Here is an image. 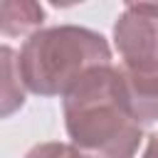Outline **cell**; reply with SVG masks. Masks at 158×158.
I'll list each match as a JSON object with an SVG mask.
<instances>
[{
  "label": "cell",
  "instance_id": "cell-8",
  "mask_svg": "<svg viewBox=\"0 0 158 158\" xmlns=\"http://www.w3.org/2000/svg\"><path fill=\"white\" fill-rule=\"evenodd\" d=\"M143 158H158V133L148 138V146L143 151Z\"/></svg>",
  "mask_w": 158,
  "mask_h": 158
},
{
  "label": "cell",
  "instance_id": "cell-1",
  "mask_svg": "<svg viewBox=\"0 0 158 158\" xmlns=\"http://www.w3.org/2000/svg\"><path fill=\"white\" fill-rule=\"evenodd\" d=\"M64 126L72 146L89 158H133L143 126L128 106L121 69L89 72L64 96Z\"/></svg>",
  "mask_w": 158,
  "mask_h": 158
},
{
  "label": "cell",
  "instance_id": "cell-7",
  "mask_svg": "<svg viewBox=\"0 0 158 158\" xmlns=\"http://www.w3.org/2000/svg\"><path fill=\"white\" fill-rule=\"evenodd\" d=\"M25 158H89V156L81 153L79 148L69 146V143L49 141V143H40V146H35Z\"/></svg>",
  "mask_w": 158,
  "mask_h": 158
},
{
  "label": "cell",
  "instance_id": "cell-5",
  "mask_svg": "<svg viewBox=\"0 0 158 158\" xmlns=\"http://www.w3.org/2000/svg\"><path fill=\"white\" fill-rule=\"evenodd\" d=\"M44 20V10L30 0H5L0 5V30L5 37H17L27 32H40L37 27Z\"/></svg>",
  "mask_w": 158,
  "mask_h": 158
},
{
  "label": "cell",
  "instance_id": "cell-4",
  "mask_svg": "<svg viewBox=\"0 0 158 158\" xmlns=\"http://www.w3.org/2000/svg\"><path fill=\"white\" fill-rule=\"evenodd\" d=\"M123 86L128 96V106L141 126H151L158 121V74H131L123 72Z\"/></svg>",
  "mask_w": 158,
  "mask_h": 158
},
{
  "label": "cell",
  "instance_id": "cell-2",
  "mask_svg": "<svg viewBox=\"0 0 158 158\" xmlns=\"http://www.w3.org/2000/svg\"><path fill=\"white\" fill-rule=\"evenodd\" d=\"M111 64V47L104 35L59 25L25 40L17 69L22 84L40 96H67L89 72Z\"/></svg>",
  "mask_w": 158,
  "mask_h": 158
},
{
  "label": "cell",
  "instance_id": "cell-3",
  "mask_svg": "<svg viewBox=\"0 0 158 158\" xmlns=\"http://www.w3.org/2000/svg\"><path fill=\"white\" fill-rule=\"evenodd\" d=\"M114 42L123 72L158 74V2L126 5L114 25Z\"/></svg>",
  "mask_w": 158,
  "mask_h": 158
},
{
  "label": "cell",
  "instance_id": "cell-6",
  "mask_svg": "<svg viewBox=\"0 0 158 158\" xmlns=\"http://www.w3.org/2000/svg\"><path fill=\"white\" fill-rule=\"evenodd\" d=\"M2 54V72H5V89H2V116H10L15 109L22 106V101L17 99V94L12 91L15 86V79H20V69H17V59H15V52L10 47H2L0 49Z\"/></svg>",
  "mask_w": 158,
  "mask_h": 158
}]
</instances>
